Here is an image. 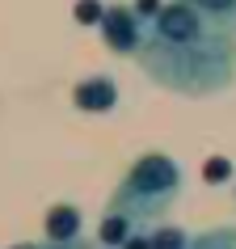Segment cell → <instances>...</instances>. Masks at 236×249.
I'll list each match as a JSON object with an SVG mask.
<instances>
[{
	"instance_id": "1",
	"label": "cell",
	"mask_w": 236,
	"mask_h": 249,
	"mask_svg": "<svg viewBox=\"0 0 236 249\" xmlns=\"http://www.w3.org/2000/svg\"><path fill=\"white\" fill-rule=\"evenodd\" d=\"M135 64L177 97H215L236 80V34L190 0H165L144 26Z\"/></svg>"
},
{
	"instance_id": "2",
	"label": "cell",
	"mask_w": 236,
	"mask_h": 249,
	"mask_svg": "<svg viewBox=\"0 0 236 249\" xmlns=\"http://www.w3.org/2000/svg\"><path fill=\"white\" fill-rule=\"evenodd\" d=\"M177 198H182V165L165 152H144L114 186L110 211H118V215H127L144 228V224H156Z\"/></svg>"
},
{
	"instance_id": "3",
	"label": "cell",
	"mask_w": 236,
	"mask_h": 249,
	"mask_svg": "<svg viewBox=\"0 0 236 249\" xmlns=\"http://www.w3.org/2000/svg\"><path fill=\"white\" fill-rule=\"evenodd\" d=\"M97 34L105 38V47L118 55H135L139 42H144V21L135 17L131 4H105L101 21H97Z\"/></svg>"
},
{
	"instance_id": "4",
	"label": "cell",
	"mask_w": 236,
	"mask_h": 249,
	"mask_svg": "<svg viewBox=\"0 0 236 249\" xmlns=\"http://www.w3.org/2000/svg\"><path fill=\"white\" fill-rule=\"evenodd\" d=\"M72 102H76V110H84V114H110L118 106L114 76H84L76 89H72Z\"/></svg>"
},
{
	"instance_id": "5",
	"label": "cell",
	"mask_w": 236,
	"mask_h": 249,
	"mask_svg": "<svg viewBox=\"0 0 236 249\" xmlns=\"http://www.w3.org/2000/svg\"><path fill=\"white\" fill-rule=\"evenodd\" d=\"M80 207H72V203H55L51 211H47V241H80Z\"/></svg>"
},
{
	"instance_id": "6",
	"label": "cell",
	"mask_w": 236,
	"mask_h": 249,
	"mask_svg": "<svg viewBox=\"0 0 236 249\" xmlns=\"http://www.w3.org/2000/svg\"><path fill=\"white\" fill-rule=\"evenodd\" d=\"M135 228H139L135 220H127V215H118V211L105 207L101 224H97V241H101V249H122V241H127Z\"/></svg>"
},
{
	"instance_id": "7",
	"label": "cell",
	"mask_w": 236,
	"mask_h": 249,
	"mask_svg": "<svg viewBox=\"0 0 236 249\" xmlns=\"http://www.w3.org/2000/svg\"><path fill=\"white\" fill-rule=\"evenodd\" d=\"M198 13H207L211 21H219L223 30H232L236 34V0H190Z\"/></svg>"
},
{
	"instance_id": "8",
	"label": "cell",
	"mask_w": 236,
	"mask_h": 249,
	"mask_svg": "<svg viewBox=\"0 0 236 249\" xmlns=\"http://www.w3.org/2000/svg\"><path fill=\"white\" fill-rule=\"evenodd\" d=\"M190 241L194 236L185 228H177V224H156L152 228V249H190Z\"/></svg>"
},
{
	"instance_id": "9",
	"label": "cell",
	"mask_w": 236,
	"mask_h": 249,
	"mask_svg": "<svg viewBox=\"0 0 236 249\" xmlns=\"http://www.w3.org/2000/svg\"><path fill=\"white\" fill-rule=\"evenodd\" d=\"M190 249H236V228H211V232H202V236H194L190 241Z\"/></svg>"
},
{
	"instance_id": "10",
	"label": "cell",
	"mask_w": 236,
	"mask_h": 249,
	"mask_svg": "<svg viewBox=\"0 0 236 249\" xmlns=\"http://www.w3.org/2000/svg\"><path fill=\"white\" fill-rule=\"evenodd\" d=\"M122 249H152V232H144V228H135L127 241H122Z\"/></svg>"
},
{
	"instance_id": "11",
	"label": "cell",
	"mask_w": 236,
	"mask_h": 249,
	"mask_svg": "<svg viewBox=\"0 0 236 249\" xmlns=\"http://www.w3.org/2000/svg\"><path fill=\"white\" fill-rule=\"evenodd\" d=\"M76 17H80V21H101V4H97V0H80Z\"/></svg>"
},
{
	"instance_id": "12",
	"label": "cell",
	"mask_w": 236,
	"mask_h": 249,
	"mask_svg": "<svg viewBox=\"0 0 236 249\" xmlns=\"http://www.w3.org/2000/svg\"><path fill=\"white\" fill-rule=\"evenodd\" d=\"M207 178H211V182H223V160H211V165H207Z\"/></svg>"
},
{
	"instance_id": "13",
	"label": "cell",
	"mask_w": 236,
	"mask_h": 249,
	"mask_svg": "<svg viewBox=\"0 0 236 249\" xmlns=\"http://www.w3.org/2000/svg\"><path fill=\"white\" fill-rule=\"evenodd\" d=\"M13 249H42V245H30V241H26V245H13Z\"/></svg>"
}]
</instances>
